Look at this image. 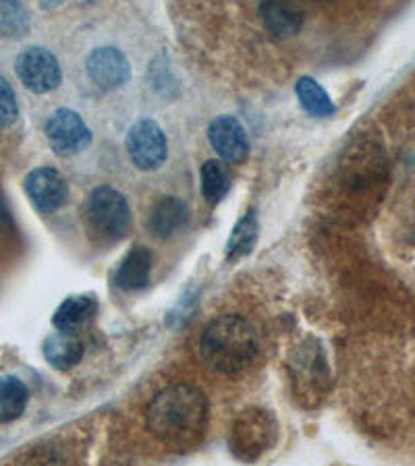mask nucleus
Segmentation results:
<instances>
[{
  "instance_id": "nucleus-1",
  "label": "nucleus",
  "mask_w": 415,
  "mask_h": 466,
  "mask_svg": "<svg viewBox=\"0 0 415 466\" xmlns=\"http://www.w3.org/2000/svg\"><path fill=\"white\" fill-rule=\"evenodd\" d=\"M150 434L169 445H190L204 435L208 400L191 383H175L152 398L146 413Z\"/></svg>"
},
{
  "instance_id": "nucleus-2",
  "label": "nucleus",
  "mask_w": 415,
  "mask_h": 466,
  "mask_svg": "<svg viewBox=\"0 0 415 466\" xmlns=\"http://www.w3.org/2000/svg\"><path fill=\"white\" fill-rule=\"evenodd\" d=\"M202 356L216 374L235 375L253 363L260 348L258 332L239 315H223L208 323L202 334Z\"/></svg>"
},
{
  "instance_id": "nucleus-3",
  "label": "nucleus",
  "mask_w": 415,
  "mask_h": 466,
  "mask_svg": "<svg viewBox=\"0 0 415 466\" xmlns=\"http://www.w3.org/2000/svg\"><path fill=\"white\" fill-rule=\"evenodd\" d=\"M85 228L100 245H112L131 231V209L112 187H98L85 201Z\"/></svg>"
},
{
  "instance_id": "nucleus-4",
  "label": "nucleus",
  "mask_w": 415,
  "mask_h": 466,
  "mask_svg": "<svg viewBox=\"0 0 415 466\" xmlns=\"http://www.w3.org/2000/svg\"><path fill=\"white\" fill-rule=\"evenodd\" d=\"M274 437H277L274 417L264 409H247L233 423L231 448L241 461L252 462L270 448Z\"/></svg>"
},
{
  "instance_id": "nucleus-5",
  "label": "nucleus",
  "mask_w": 415,
  "mask_h": 466,
  "mask_svg": "<svg viewBox=\"0 0 415 466\" xmlns=\"http://www.w3.org/2000/svg\"><path fill=\"white\" fill-rule=\"evenodd\" d=\"M44 133L52 150L63 155V158L84 152L92 141L88 125L84 123V119L77 112L69 110V108H60L55 114H50V119L46 120Z\"/></svg>"
},
{
  "instance_id": "nucleus-6",
  "label": "nucleus",
  "mask_w": 415,
  "mask_h": 466,
  "mask_svg": "<svg viewBox=\"0 0 415 466\" xmlns=\"http://www.w3.org/2000/svg\"><path fill=\"white\" fill-rule=\"evenodd\" d=\"M127 152L139 171H156L166 160V137L156 120L142 119L127 133Z\"/></svg>"
},
{
  "instance_id": "nucleus-7",
  "label": "nucleus",
  "mask_w": 415,
  "mask_h": 466,
  "mask_svg": "<svg viewBox=\"0 0 415 466\" xmlns=\"http://www.w3.org/2000/svg\"><path fill=\"white\" fill-rule=\"evenodd\" d=\"M17 77L33 93H49L60 85V65L55 54L46 48H28L15 63Z\"/></svg>"
},
{
  "instance_id": "nucleus-8",
  "label": "nucleus",
  "mask_w": 415,
  "mask_h": 466,
  "mask_svg": "<svg viewBox=\"0 0 415 466\" xmlns=\"http://www.w3.org/2000/svg\"><path fill=\"white\" fill-rule=\"evenodd\" d=\"M25 193H28L33 207L42 214H52L65 206L69 198V187L63 174L50 166H42L31 171L25 177Z\"/></svg>"
},
{
  "instance_id": "nucleus-9",
  "label": "nucleus",
  "mask_w": 415,
  "mask_h": 466,
  "mask_svg": "<svg viewBox=\"0 0 415 466\" xmlns=\"http://www.w3.org/2000/svg\"><path fill=\"white\" fill-rule=\"evenodd\" d=\"M208 139L220 158L229 164H241L250 154V139L243 125L233 117H218L208 129Z\"/></svg>"
},
{
  "instance_id": "nucleus-10",
  "label": "nucleus",
  "mask_w": 415,
  "mask_h": 466,
  "mask_svg": "<svg viewBox=\"0 0 415 466\" xmlns=\"http://www.w3.org/2000/svg\"><path fill=\"white\" fill-rule=\"evenodd\" d=\"M88 75L102 90H117L131 77L129 60L117 48H98L88 58Z\"/></svg>"
},
{
  "instance_id": "nucleus-11",
  "label": "nucleus",
  "mask_w": 415,
  "mask_h": 466,
  "mask_svg": "<svg viewBox=\"0 0 415 466\" xmlns=\"http://www.w3.org/2000/svg\"><path fill=\"white\" fill-rule=\"evenodd\" d=\"M154 258L148 247H133L129 253L125 255L123 261L119 263L115 272V285L125 290V293H133V290H142L150 282Z\"/></svg>"
},
{
  "instance_id": "nucleus-12",
  "label": "nucleus",
  "mask_w": 415,
  "mask_h": 466,
  "mask_svg": "<svg viewBox=\"0 0 415 466\" xmlns=\"http://www.w3.org/2000/svg\"><path fill=\"white\" fill-rule=\"evenodd\" d=\"M260 15H262L266 30L274 40L296 36L304 25V11H301V6L291 3H264L260 6Z\"/></svg>"
},
{
  "instance_id": "nucleus-13",
  "label": "nucleus",
  "mask_w": 415,
  "mask_h": 466,
  "mask_svg": "<svg viewBox=\"0 0 415 466\" xmlns=\"http://www.w3.org/2000/svg\"><path fill=\"white\" fill-rule=\"evenodd\" d=\"M187 220H190V207L185 206V201L179 198H164L152 207L148 231L158 239H169L187 224Z\"/></svg>"
},
{
  "instance_id": "nucleus-14",
  "label": "nucleus",
  "mask_w": 415,
  "mask_h": 466,
  "mask_svg": "<svg viewBox=\"0 0 415 466\" xmlns=\"http://www.w3.org/2000/svg\"><path fill=\"white\" fill-rule=\"evenodd\" d=\"M98 311V301L92 295L69 296L60 303V307L52 315V323L58 332L75 334L79 328H84Z\"/></svg>"
},
{
  "instance_id": "nucleus-15",
  "label": "nucleus",
  "mask_w": 415,
  "mask_h": 466,
  "mask_svg": "<svg viewBox=\"0 0 415 466\" xmlns=\"http://www.w3.org/2000/svg\"><path fill=\"white\" fill-rule=\"evenodd\" d=\"M42 350H44V359L58 371L73 369L84 356L82 340L71 332L50 334L44 340Z\"/></svg>"
},
{
  "instance_id": "nucleus-16",
  "label": "nucleus",
  "mask_w": 415,
  "mask_h": 466,
  "mask_svg": "<svg viewBox=\"0 0 415 466\" xmlns=\"http://www.w3.org/2000/svg\"><path fill=\"white\" fill-rule=\"evenodd\" d=\"M30 391L19 377H0V423H11L23 415Z\"/></svg>"
},
{
  "instance_id": "nucleus-17",
  "label": "nucleus",
  "mask_w": 415,
  "mask_h": 466,
  "mask_svg": "<svg viewBox=\"0 0 415 466\" xmlns=\"http://www.w3.org/2000/svg\"><path fill=\"white\" fill-rule=\"evenodd\" d=\"M258 241V220L256 214L250 212L239 220V224L233 228V234L226 245V259L239 261L247 258L253 251Z\"/></svg>"
},
{
  "instance_id": "nucleus-18",
  "label": "nucleus",
  "mask_w": 415,
  "mask_h": 466,
  "mask_svg": "<svg viewBox=\"0 0 415 466\" xmlns=\"http://www.w3.org/2000/svg\"><path fill=\"white\" fill-rule=\"evenodd\" d=\"M231 174L220 160H208L202 166V195L210 204H218L229 193Z\"/></svg>"
},
{
  "instance_id": "nucleus-19",
  "label": "nucleus",
  "mask_w": 415,
  "mask_h": 466,
  "mask_svg": "<svg viewBox=\"0 0 415 466\" xmlns=\"http://www.w3.org/2000/svg\"><path fill=\"white\" fill-rule=\"evenodd\" d=\"M297 98L301 106L313 117H331L334 114V104L328 93L312 77H301L297 81Z\"/></svg>"
},
{
  "instance_id": "nucleus-20",
  "label": "nucleus",
  "mask_w": 415,
  "mask_h": 466,
  "mask_svg": "<svg viewBox=\"0 0 415 466\" xmlns=\"http://www.w3.org/2000/svg\"><path fill=\"white\" fill-rule=\"evenodd\" d=\"M30 30L28 11L17 3H0V36L23 38Z\"/></svg>"
},
{
  "instance_id": "nucleus-21",
  "label": "nucleus",
  "mask_w": 415,
  "mask_h": 466,
  "mask_svg": "<svg viewBox=\"0 0 415 466\" xmlns=\"http://www.w3.org/2000/svg\"><path fill=\"white\" fill-rule=\"evenodd\" d=\"M19 117L17 96L4 77H0V129L11 127Z\"/></svg>"
},
{
  "instance_id": "nucleus-22",
  "label": "nucleus",
  "mask_w": 415,
  "mask_h": 466,
  "mask_svg": "<svg viewBox=\"0 0 415 466\" xmlns=\"http://www.w3.org/2000/svg\"><path fill=\"white\" fill-rule=\"evenodd\" d=\"M9 228H11V214L9 209H6L3 198H0V236L9 231Z\"/></svg>"
}]
</instances>
